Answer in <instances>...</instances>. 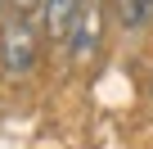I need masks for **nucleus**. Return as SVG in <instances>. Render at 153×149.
<instances>
[{
  "label": "nucleus",
  "mask_w": 153,
  "mask_h": 149,
  "mask_svg": "<svg viewBox=\"0 0 153 149\" xmlns=\"http://www.w3.org/2000/svg\"><path fill=\"white\" fill-rule=\"evenodd\" d=\"M36 54H41V27H36V14H14L0 23V72L9 82H23L32 77L36 68Z\"/></svg>",
  "instance_id": "1"
},
{
  "label": "nucleus",
  "mask_w": 153,
  "mask_h": 149,
  "mask_svg": "<svg viewBox=\"0 0 153 149\" xmlns=\"http://www.w3.org/2000/svg\"><path fill=\"white\" fill-rule=\"evenodd\" d=\"M99 36H104V9H99V0H86L81 14H76V23H72V32H68L72 63H90L99 54Z\"/></svg>",
  "instance_id": "2"
},
{
  "label": "nucleus",
  "mask_w": 153,
  "mask_h": 149,
  "mask_svg": "<svg viewBox=\"0 0 153 149\" xmlns=\"http://www.w3.org/2000/svg\"><path fill=\"white\" fill-rule=\"evenodd\" d=\"M86 0H41V32L59 45H68V32L76 23V14H81Z\"/></svg>",
  "instance_id": "3"
},
{
  "label": "nucleus",
  "mask_w": 153,
  "mask_h": 149,
  "mask_svg": "<svg viewBox=\"0 0 153 149\" xmlns=\"http://www.w3.org/2000/svg\"><path fill=\"white\" fill-rule=\"evenodd\" d=\"M117 23L126 32H144L153 23V0H117Z\"/></svg>",
  "instance_id": "4"
},
{
  "label": "nucleus",
  "mask_w": 153,
  "mask_h": 149,
  "mask_svg": "<svg viewBox=\"0 0 153 149\" xmlns=\"http://www.w3.org/2000/svg\"><path fill=\"white\" fill-rule=\"evenodd\" d=\"M14 14H41V0H9Z\"/></svg>",
  "instance_id": "5"
}]
</instances>
